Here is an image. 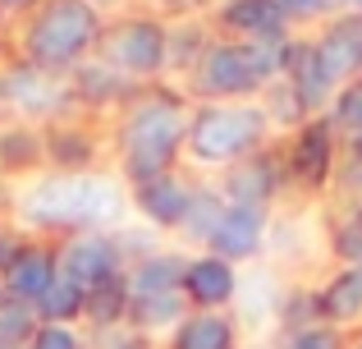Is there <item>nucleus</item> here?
Returning <instances> with one entry per match:
<instances>
[{
	"label": "nucleus",
	"mask_w": 362,
	"mask_h": 349,
	"mask_svg": "<svg viewBox=\"0 0 362 349\" xmlns=\"http://www.w3.org/2000/svg\"><path fill=\"white\" fill-rule=\"evenodd\" d=\"M28 349H88L78 326H60V322H42Z\"/></svg>",
	"instance_id": "nucleus-29"
},
{
	"label": "nucleus",
	"mask_w": 362,
	"mask_h": 349,
	"mask_svg": "<svg viewBox=\"0 0 362 349\" xmlns=\"http://www.w3.org/2000/svg\"><path fill=\"white\" fill-rule=\"evenodd\" d=\"M37 317L42 322H60V326H78L83 317H88V290H78L74 280H55L51 294L37 304Z\"/></svg>",
	"instance_id": "nucleus-23"
},
{
	"label": "nucleus",
	"mask_w": 362,
	"mask_h": 349,
	"mask_svg": "<svg viewBox=\"0 0 362 349\" xmlns=\"http://www.w3.org/2000/svg\"><path fill=\"white\" fill-rule=\"evenodd\" d=\"M266 234H271V212L266 207L230 202L221 225H216V234H211V244H206V253L234 262V267H247V262H257L266 253Z\"/></svg>",
	"instance_id": "nucleus-9"
},
{
	"label": "nucleus",
	"mask_w": 362,
	"mask_h": 349,
	"mask_svg": "<svg viewBox=\"0 0 362 349\" xmlns=\"http://www.w3.org/2000/svg\"><path fill=\"white\" fill-rule=\"evenodd\" d=\"M5 9H28V5H37V0H0Z\"/></svg>",
	"instance_id": "nucleus-32"
},
{
	"label": "nucleus",
	"mask_w": 362,
	"mask_h": 349,
	"mask_svg": "<svg viewBox=\"0 0 362 349\" xmlns=\"http://www.w3.org/2000/svg\"><path fill=\"white\" fill-rule=\"evenodd\" d=\"M188 115L179 97H142L124 110L115 129V161L124 184H147L175 171L179 152L188 143Z\"/></svg>",
	"instance_id": "nucleus-2"
},
{
	"label": "nucleus",
	"mask_w": 362,
	"mask_h": 349,
	"mask_svg": "<svg viewBox=\"0 0 362 349\" xmlns=\"http://www.w3.org/2000/svg\"><path fill=\"white\" fill-rule=\"evenodd\" d=\"M184 299L197 313H230L239 299V267L216 253H193L184 267Z\"/></svg>",
	"instance_id": "nucleus-12"
},
{
	"label": "nucleus",
	"mask_w": 362,
	"mask_h": 349,
	"mask_svg": "<svg viewBox=\"0 0 362 349\" xmlns=\"http://www.w3.org/2000/svg\"><path fill=\"white\" fill-rule=\"evenodd\" d=\"M101 349H151V341L147 336H138V331H129V326H124V331H110L106 336V345Z\"/></svg>",
	"instance_id": "nucleus-31"
},
{
	"label": "nucleus",
	"mask_w": 362,
	"mask_h": 349,
	"mask_svg": "<svg viewBox=\"0 0 362 349\" xmlns=\"http://www.w3.org/2000/svg\"><path fill=\"white\" fill-rule=\"evenodd\" d=\"M221 23L230 28L239 42H289V18L280 14L275 0H225Z\"/></svg>",
	"instance_id": "nucleus-16"
},
{
	"label": "nucleus",
	"mask_w": 362,
	"mask_h": 349,
	"mask_svg": "<svg viewBox=\"0 0 362 349\" xmlns=\"http://www.w3.org/2000/svg\"><path fill=\"white\" fill-rule=\"evenodd\" d=\"M92 5H97V0H92Z\"/></svg>",
	"instance_id": "nucleus-36"
},
{
	"label": "nucleus",
	"mask_w": 362,
	"mask_h": 349,
	"mask_svg": "<svg viewBox=\"0 0 362 349\" xmlns=\"http://www.w3.org/2000/svg\"><path fill=\"white\" fill-rule=\"evenodd\" d=\"M225 193H221V184H197L193 188V202H188V216H184V225H179V244L184 248H197V253H206V244H211V234H216V225H221V216H225Z\"/></svg>",
	"instance_id": "nucleus-22"
},
{
	"label": "nucleus",
	"mask_w": 362,
	"mask_h": 349,
	"mask_svg": "<svg viewBox=\"0 0 362 349\" xmlns=\"http://www.w3.org/2000/svg\"><path fill=\"white\" fill-rule=\"evenodd\" d=\"M165 349H243V331L234 313H197L193 308L165 341Z\"/></svg>",
	"instance_id": "nucleus-18"
},
{
	"label": "nucleus",
	"mask_w": 362,
	"mask_h": 349,
	"mask_svg": "<svg viewBox=\"0 0 362 349\" xmlns=\"http://www.w3.org/2000/svg\"><path fill=\"white\" fill-rule=\"evenodd\" d=\"M101 9L92 0H42L33 9V18L23 23V60L37 64L46 74L78 69L83 60H92L88 51L101 46Z\"/></svg>",
	"instance_id": "nucleus-3"
},
{
	"label": "nucleus",
	"mask_w": 362,
	"mask_h": 349,
	"mask_svg": "<svg viewBox=\"0 0 362 349\" xmlns=\"http://www.w3.org/2000/svg\"><path fill=\"white\" fill-rule=\"evenodd\" d=\"M184 267L188 258L184 253H142L129 271H124V285H129V304L138 299H156V294H175L184 290Z\"/></svg>",
	"instance_id": "nucleus-17"
},
{
	"label": "nucleus",
	"mask_w": 362,
	"mask_h": 349,
	"mask_svg": "<svg viewBox=\"0 0 362 349\" xmlns=\"http://www.w3.org/2000/svg\"><path fill=\"white\" fill-rule=\"evenodd\" d=\"M330 125L362 138V79H354L349 88L335 92V101H330Z\"/></svg>",
	"instance_id": "nucleus-28"
},
{
	"label": "nucleus",
	"mask_w": 362,
	"mask_h": 349,
	"mask_svg": "<svg viewBox=\"0 0 362 349\" xmlns=\"http://www.w3.org/2000/svg\"><path fill=\"white\" fill-rule=\"evenodd\" d=\"M349 5H354V9H362V0H349Z\"/></svg>",
	"instance_id": "nucleus-35"
},
{
	"label": "nucleus",
	"mask_w": 362,
	"mask_h": 349,
	"mask_svg": "<svg viewBox=\"0 0 362 349\" xmlns=\"http://www.w3.org/2000/svg\"><path fill=\"white\" fill-rule=\"evenodd\" d=\"M289 42H239L225 37L202 51L193 69V88L202 101H247L252 92H266L284 79Z\"/></svg>",
	"instance_id": "nucleus-4"
},
{
	"label": "nucleus",
	"mask_w": 362,
	"mask_h": 349,
	"mask_svg": "<svg viewBox=\"0 0 362 349\" xmlns=\"http://www.w3.org/2000/svg\"><path fill=\"white\" fill-rule=\"evenodd\" d=\"M64 101H69V88L37 64L18 60L9 69H0V106L18 110V115H51Z\"/></svg>",
	"instance_id": "nucleus-11"
},
{
	"label": "nucleus",
	"mask_w": 362,
	"mask_h": 349,
	"mask_svg": "<svg viewBox=\"0 0 362 349\" xmlns=\"http://www.w3.org/2000/svg\"><path fill=\"white\" fill-rule=\"evenodd\" d=\"M275 5H280V14L289 23H312V18H321L330 9V0H275Z\"/></svg>",
	"instance_id": "nucleus-30"
},
{
	"label": "nucleus",
	"mask_w": 362,
	"mask_h": 349,
	"mask_svg": "<svg viewBox=\"0 0 362 349\" xmlns=\"http://www.w3.org/2000/svg\"><path fill=\"white\" fill-rule=\"evenodd\" d=\"M193 188L184 175H160V179H147V184L133 188V212L151 225V230H179L188 216V202H193Z\"/></svg>",
	"instance_id": "nucleus-13"
},
{
	"label": "nucleus",
	"mask_w": 362,
	"mask_h": 349,
	"mask_svg": "<svg viewBox=\"0 0 362 349\" xmlns=\"http://www.w3.org/2000/svg\"><path fill=\"white\" fill-rule=\"evenodd\" d=\"M275 188H280V166L271 152H257L247 161H234L230 171H221V193L225 202L239 207H271Z\"/></svg>",
	"instance_id": "nucleus-15"
},
{
	"label": "nucleus",
	"mask_w": 362,
	"mask_h": 349,
	"mask_svg": "<svg viewBox=\"0 0 362 349\" xmlns=\"http://www.w3.org/2000/svg\"><path fill=\"white\" fill-rule=\"evenodd\" d=\"M129 88V79H119L110 64H101L97 55L92 60H83L78 69H74V97H92V101H106V97H119V92Z\"/></svg>",
	"instance_id": "nucleus-25"
},
{
	"label": "nucleus",
	"mask_w": 362,
	"mask_h": 349,
	"mask_svg": "<svg viewBox=\"0 0 362 349\" xmlns=\"http://www.w3.org/2000/svg\"><path fill=\"white\" fill-rule=\"evenodd\" d=\"M0 280H5L9 299L37 308L51 294V285L60 280V253L46 248V244H18V248H9L5 267H0Z\"/></svg>",
	"instance_id": "nucleus-10"
},
{
	"label": "nucleus",
	"mask_w": 362,
	"mask_h": 349,
	"mask_svg": "<svg viewBox=\"0 0 362 349\" xmlns=\"http://www.w3.org/2000/svg\"><path fill=\"white\" fill-rule=\"evenodd\" d=\"M37 326H42L37 308L9 299V304L0 308V349H28V345H33V336H37Z\"/></svg>",
	"instance_id": "nucleus-26"
},
{
	"label": "nucleus",
	"mask_w": 362,
	"mask_h": 349,
	"mask_svg": "<svg viewBox=\"0 0 362 349\" xmlns=\"http://www.w3.org/2000/svg\"><path fill=\"white\" fill-rule=\"evenodd\" d=\"M124 239H115L110 230H88V234H69L60 248V276L74 280L78 290H101L110 285V280H119L124 271H129V262H124Z\"/></svg>",
	"instance_id": "nucleus-7"
},
{
	"label": "nucleus",
	"mask_w": 362,
	"mask_h": 349,
	"mask_svg": "<svg viewBox=\"0 0 362 349\" xmlns=\"http://www.w3.org/2000/svg\"><path fill=\"white\" fill-rule=\"evenodd\" d=\"M284 83H289L293 97L303 101V110H330V101H335V88H330L326 74H321L312 42H289V64H284Z\"/></svg>",
	"instance_id": "nucleus-20"
},
{
	"label": "nucleus",
	"mask_w": 362,
	"mask_h": 349,
	"mask_svg": "<svg viewBox=\"0 0 362 349\" xmlns=\"http://www.w3.org/2000/svg\"><path fill=\"white\" fill-rule=\"evenodd\" d=\"M252 317H266V322H280L284 317V285H280V271L271 262H247V267H239V299H234L239 331Z\"/></svg>",
	"instance_id": "nucleus-14"
},
{
	"label": "nucleus",
	"mask_w": 362,
	"mask_h": 349,
	"mask_svg": "<svg viewBox=\"0 0 362 349\" xmlns=\"http://www.w3.org/2000/svg\"><path fill=\"white\" fill-rule=\"evenodd\" d=\"M349 349H362V331H358V341H354V345H349Z\"/></svg>",
	"instance_id": "nucleus-34"
},
{
	"label": "nucleus",
	"mask_w": 362,
	"mask_h": 349,
	"mask_svg": "<svg viewBox=\"0 0 362 349\" xmlns=\"http://www.w3.org/2000/svg\"><path fill=\"white\" fill-rule=\"evenodd\" d=\"M330 253L344 267H362V202L349 216H339V225L330 230Z\"/></svg>",
	"instance_id": "nucleus-27"
},
{
	"label": "nucleus",
	"mask_w": 362,
	"mask_h": 349,
	"mask_svg": "<svg viewBox=\"0 0 362 349\" xmlns=\"http://www.w3.org/2000/svg\"><path fill=\"white\" fill-rule=\"evenodd\" d=\"M275 349H349V341L339 326L321 322V317H308V322H284Z\"/></svg>",
	"instance_id": "nucleus-24"
},
{
	"label": "nucleus",
	"mask_w": 362,
	"mask_h": 349,
	"mask_svg": "<svg viewBox=\"0 0 362 349\" xmlns=\"http://www.w3.org/2000/svg\"><path fill=\"white\" fill-rule=\"evenodd\" d=\"M312 51H317V64H321L330 88L335 92L349 88L362 74V9H349V14L330 18L321 28V37L312 42Z\"/></svg>",
	"instance_id": "nucleus-8"
},
{
	"label": "nucleus",
	"mask_w": 362,
	"mask_h": 349,
	"mask_svg": "<svg viewBox=\"0 0 362 349\" xmlns=\"http://www.w3.org/2000/svg\"><path fill=\"white\" fill-rule=\"evenodd\" d=\"M271 134V115L262 101H202L188 115L184 152L206 171H230L234 161L257 156Z\"/></svg>",
	"instance_id": "nucleus-5"
},
{
	"label": "nucleus",
	"mask_w": 362,
	"mask_h": 349,
	"mask_svg": "<svg viewBox=\"0 0 362 349\" xmlns=\"http://www.w3.org/2000/svg\"><path fill=\"white\" fill-rule=\"evenodd\" d=\"M317 317L330 326H358L362 322V267H339L317 290Z\"/></svg>",
	"instance_id": "nucleus-19"
},
{
	"label": "nucleus",
	"mask_w": 362,
	"mask_h": 349,
	"mask_svg": "<svg viewBox=\"0 0 362 349\" xmlns=\"http://www.w3.org/2000/svg\"><path fill=\"white\" fill-rule=\"evenodd\" d=\"M97 60L110 64L119 79H156L170 69V28L156 14H133L119 18L115 28L101 33Z\"/></svg>",
	"instance_id": "nucleus-6"
},
{
	"label": "nucleus",
	"mask_w": 362,
	"mask_h": 349,
	"mask_svg": "<svg viewBox=\"0 0 362 349\" xmlns=\"http://www.w3.org/2000/svg\"><path fill=\"white\" fill-rule=\"evenodd\" d=\"M133 212V188L110 171H55L33 175L14 193V221L23 230H64V234H88L124 225Z\"/></svg>",
	"instance_id": "nucleus-1"
},
{
	"label": "nucleus",
	"mask_w": 362,
	"mask_h": 349,
	"mask_svg": "<svg viewBox=\"0 0 362 349\" xmlns=\"http://www.w3.org/2000/svg\"><path fill=\"white\" fill-rule=\"evenodd\" d=\"M9 304V294H5V280H0V308H5Z\"/></svg>",
	"instance_id": "nucleus-33"
},
{
	"label": "nucleus",
	"mask_w": 362,
	"mask_h": 349,
	"mask_svg": "<svg viewBox=\"0 0 362 349\" xmlns=\"http://www.w3.org/2000/svg\"><path fill=\"white\" fill-rule=\"evenodd\" d=\"M293 171L308 179V184H321V179L335 171V125H326V120L298 125V138H293Z\"/></svg>",
	"instance_id": "nucleus-21"
}]
</instances>
